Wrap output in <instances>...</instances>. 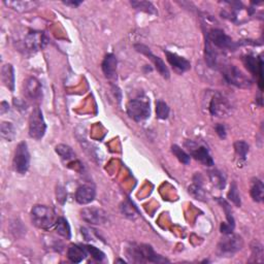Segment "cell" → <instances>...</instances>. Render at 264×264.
Here are the masks:
<instances>
[{
    "label": "cell",
    "instance_id": "obj_1",
    "mask_svg": "<svg viewBox=\"0 0 264 264\" xmlns=\"http://www.w3.org/2000/svg\"><path fill=\"white\" fill-rule=\"evenodd\" d=\"M128 257L134 262H152V263H165L170 262L161 255H158L149 245H135L132 244L128 249Z\"/></svg>",
    "mask_w": 264,
    "mask_h": 264
},
{
    "label": "cell",
    "instance_id": "obj_2",
    "mask_svg": "<svg viewBox=\"0 0 264 264\" xmlns=\"http://www.w3.org/2000/svg\"><path fill=\"white\" fill-rule=\"evenodd\" d=\"M31 220L37 228L49 230L56 225L58 219L51 207L46 205H34L31 209Z\"/></svg>",
    "mask_w": 264,
    "mask_h": 264
},
{
    "label": "cell",
    "instance_id": "obj_3",
    "mask_svg": "<svg viewBox=\"0 0 264 264\" xmlns=\"http://www.w3.org/2000/svg\"><path fill=\"white\" fill-rule=\"evenodd\" d=\"M127 114L135 122H143L150 117V99L147 96H139L127 103Z\"/></svg>",
    "mask_w": 264,
    "mask_h": 264
},
{
    "label": "cell",
    "instance_id": "obj_4",
    "mask_svg": "<svg viewBox=\"0 0 264 264\" xmlns=\"http://www.w3.org/2000/svg\"><path fill=\"white\" fill-rule=\"evenodd\" d=\"M222 72L225 81L237 88H249L252 85L251 80L235 65H223Z\"/></svg>",
    "mask_w": 264,
    "mask_h": 264
},
{
    "label": "cell",
    "instance_id": "obj_5",
    "mask_svg": "<svg viewBox=\"0 0 264 264\" xmlns=\"http://www.w3.org/2000/svg\"><path fill=\"white\" fill-rule=\"evenodd\" d=\"M47 131V124L41 110L36 107L33 109L29 117V135L32 139L39 141L45 136Z\"/></svg>",
    "mask_w": 264,
    "mask_h": 264
},
{
    "label": "cell",
    "instance_id": "obj_6",
    "mask_svg": "<svg viewBox=\"0 0 264 264\" xmlns=\"http://www.w3.org/2000/svg\"><path fill=\"white\" fill-rule=\"evenodd\" d=\"M210 45L215 47L217 50H222V51H226V50H231L235 51L236 47L238 46L236 43H235L234 40L231 39L230 36H228L223 30L221 29H212L209 30L206 33V38Z\"/></svg>",
    "mask_w": 264,
    "mask_h": 264
},
{
    "label": "cell",
    "instance_id": "obj_7",
    "mask_svg": "<svg viewBox=\"0 0 264 264\" xmlns=\"http://www.w3.org/2000/svg\"><path fill=\"white\" fill-rule=\"evenodd\" d=\"M242 246H244L242 238L237 235H234V232H231V234L224 235V236L221 238L218 245V251L220 255L229 257L240 251Z\"/></svg>",
    "mask_w": 264,
    "mask_h": 264
},
{
    "label": "cell",
    "instance_id": "obj_8",
    "mask_svg": "<svg viewBox=\"0 0 264 264\" xmlns=\"http://www.w3.org/2000/svg\"><path fill=\"white\" fill-rule=\"evenodd\" d=\"M48 43L46 34L41 31H30L22 40V50L25 53H32L38 52L39 50L44 49Z\"/></svg>",
    "mask_w": 264,
    "mask_h": 264
},
{
    "label": "cell",
    "instance_id": "obj_9",
    "mask_svg": "<svg viewBox=\"0 0 264 264\" xmlns=\"http://www.w3.org/2000/svg\"><path fill=\"white\" fill-rule=\"evenodd\" d=\"M209 113L214 117H226L231 113V104L223 94L220 92H215L208 105Z\"/></svg>",
    "mask_w": 264,
    "mask_h": 264
},
{
    "label": "cell",
    "instance_id": "obj_10",
    "mask_svg": "<svg viewBox=\"0 0 264 264\" xmlns=\"http://www.w3.org/2000/svg\"><path fill=\"white\" fill-rule=\"evenodd\" d=\"M14 168L18 174L24 175L27 173L30 166V153L28 150V146L25 142H21L15 151L14 156Z\"/></svg>",
    "mask_w": 264,
    "mask_h": 264
},
{
    "label": "cell",
    "instance_id": "obj_11",
    "mask_svg": "<svg viewBox=\"0 0 264 264\" xmlns=\"http://www.w3.org/2000/svg\"><path fill=\"white\" fill-rule=\"evenodd\" d=\"M185 147H187V150L189 151L190 155H191L197 161L202 162L203 164L206 166L214 165V160L212 156H210L209 151L206 147L199 145L193 141H187L185 143Z\"/></svg>",
    "mask_w": 264,
    "mask_h": 264
},
{
    "label": "cell",
    "instance_id": "obj_12",
    "mask_svg": "<svg viewBox=\"0 0 264 264\" xmlns=\"http://www.w3.org/2000/svg\"><path fill=\"white\" fill-rule=\"evenodd\" d=\"M82 219L92 225H102L107 223L108 214L98 207H85L81 210Z\"/></svg>",
    "mask_w": 264,
    "mask_h": 264
},
{
    "label": "cell",
    "instance_id": "obj_13",
    "mask_svg": "<svg viewBox=\"0 0 264 264\" xmlns=\"http://www.w3.org/2000/svg\"><path fill=\"white\" fill-rule=\"evenodd\" d=\"M135 50L139 52V53H142V54L146 55L147 58H149L153 63H154V65L156 67V69L158 70V72L160 73V75L164 78V79H170L171 75H170V70H168L167 66L165 65V63L163 62V60L160 58V57H158L156 55H154L152 51L147 48V46L145 45H141V44H137L134 46Z\"/></svg>",
    "mask_w": 264,
    "mask_h": 264
},
{
    "label": "cell",
    "instance_id": "obj_14",
    "mask_svg": "<svg viewBox=\"0 0 264 264\" xmlns=\"http://www.w3.org/2000/svg\"><path fill=\"white\" fill-rule=\"evenodd\" d=\"M242 61H244V64L247 67V69L252 73L254 77L259 78V83L258 86L259 89H263V61L262 58H255L252 55H247L244 58H242Z\"/></svg>",
    "mask_w": 264,
    "mask_h": 264
},
{
    "label": "cell",
    "instance_id": "obj_15",
    "mask_svg": "<svg viewBox=\"0 0 264 264\" xmlns=\"http://www.w3.org/2000/svg\"><path fill=\"white\" fill-rule=\"evenodd\" d=\"M25 96L32 101H40L43 98V88L36 78H28L24 82Z\"/></svg>",
    "mask_w": 264,
    "mask_h": 264
},
{
    "label": "cell",
    "instance_id": "obj_16",
    "mask_svg": "<svg viewBox=\"0 0 264 264\" xmlns=\"http://www.w3.org/2000/svg\"><path fill=\"white\" fill-rule=\"evenodd\" d=\"M164 53L166 55V59L168 63H170V64L173 66V68L176 70L177 72L182 73L191 68V63H190L186 58L178 56L175 54V53L168 52V51H164Z\"/></svg>",
    "mask_w": 264,
    "mask_h": 264
},
{
    "label": "cell",
    "instance_id": "obj_17",
    "mask_svg": "<svg viewBox=\"0 0 264 264\" xmlns=\"http://www.w3.org/2000/svg\"><path fill=\"white\" fill-rule=\"evenodd\" d=\"M117 65L118 60L114 54H108L102 61V71L104 77L109 80H115L117 78Z\"/></svg>",
    "mask_w": 264,
    "mask_h": 264
},
{
    "label": "cell",
    "instance_id": "obj_18",
    "mask_svg": "<svg viewBox=\"0 0 264 264\" xmlns=\"http://www.w3.org/2000/svg\"><path fill=\"white\" fill-rule=\"evenodd\" d=\"M96 192H95V188L91 185H83L78 188L76 192V200L80 205H89L91 204Z\"/></svg>",
    "mask_w": 264,
    "mask_h": 264
},
{
    "label": "cell",
    "instance_id": "obj_19",
    "mask_svg": "<svg viewBox=\"0 0 264 264\" xmlns=\"http://www.w3.org/2000/svg\"><path fill=\"white\" fill-rule=\"evenodd\" d=\"M221 55L219 50L210 45L209 41L205 39V62L206 64L214 69H218L220 67Z\"/></svg>",
    "mask_w": 264,
    "mask_h": 264
},
{
    "label": "cell",
    "instance_id": "obj_20",
    "mask_svg": "<svg viewBox=\"0 0 264 264\" xmlns=\"http://www.w3.org/2000/svg\"><path fill=\"white\" fill-rule=\"evenodd\" d=\"M88 252L85 246L71 245L67 250V257L73 263H80L88 256Z\"/></svg>",
    "mask_w": 264,
    "mask_h": 264
},
{
    "label": "cell",
    "instance_id": "obj_21",
    "mask_svg": "<svg viewBox=\"0 0 264 264\" xmlns=\"http://www.w3.org/2000/svg\"><path fill=\"white\" fill-rule=\"evenodd\" d=\"M1 80L4 86L12 92L15 91V70L12 64H5L1 70Z\"/></svg>",
    "mask_w": 264,
    "mask_h": 264
},
{
    "label": "cell",
    "instance_id": "obj_22",
    "mask_svg": "<svg viewBox=\"0 0 264 264\" xmlns=\"http://www.w3.org/2000/svg\"><path fill=\"white\" fill-rule=\"evenodd\" d=\"M3 2L5 5L17 10L19 13L30 12V10L36 8L39 4L37 1H6V0H4Z\"/></svg>",
    "mask_w": 264,
    "mask_h": 264
},
{
    "label": "cell",
    "instance_id": "obj_23",
    "mask_svg": "<svg viewBox=\"0 0 264 264\" xmlns=\"http://www.w3.org/2000/svg\"><path fill=\"white\" fill-rule=\"evenodd\" d=\"M251 197L256 203H261L264 198V186L261 179L254 178L251 185Z\"/></svg>",
    "mask_w": 264,
    "mask_h": 264
},
{
    "label": "cell",
    "instance_id": "obj_24",
    "mask_svg": "<svg viewBox=\"0 0 264 264\" xmlns=\"http://www.w3.org/2000/svg\"><path fill=\"white\" fill-rule=\"evenodd\" d=\"M55 227H56L57 234L59 235L65 237L67 239H69L71 237V229H70L69 223L65 218H63V217L58 218Z\"/></svg>",
    "mask_w": 264,
    "mask_h": 264
},
{
    "label": "cell",
    "instance_id": "obj_25",
    "mask_svg": "<svg viewBox=\"0 0 264 264\" xmlns=\"http://www.w3.org/2000/svg\"><path fill=\"white\" fill-rule=\"evenodd\" d=\"M1 137L6 142H13L16 137V129L14 125L9 122H2L0 126Z\"/></svg>",
    "mask_w": 264,
    "mask_h": 264
},
{
    "label": "cell",
    "instance_id": "obj_26",
    "mask_svg": "<svg viewBox=\"0 0 264 264\" xmlns=\"http://www.w3.org/2000/svg\"><path fill=\"white\" fill-rule=\"evenodd\" d=\"M56 153L65 161H71L76 159V154L69 146L58 145L56 147Z\"/></svg>",
    "mask_w": 264,
    "mask_h": 264
},
{
    "label": "cell",
    "instance_id": "obj_27",
    "mask_svg": "<svg viewBox=\"0 0 264 264\" xmlns=\"http://www.w3.org/2000/svg\"><path fill=\"white\" fill-rule=\"evenodd\" d=\"M130 3L137 10H142V12H145L147 14H151V15L157 14L156 7L150 1H131Z\"/></svg>",
    "mask_w": 264,
    "mask_h": 264
},
{
    "label": "cell",
    "instance_id": "obj_28",
    "mask_svg": "<svg viewBox=\"0 0 264 264\" xmlns=\"http://www.w3.org/2000/svg\"><path fill=\"white\" fill-rule=\"evenodd\" d=\"M218 203L221 205L222 208L224 209L225 212V215H226V219H227V222L226 223H228L230 226L235 227V218H234V213H232V209H231V206L230 205L226 202L225 199L223 198H218Z\"/></svg>",
    "mask_w": 264,
    "mask_h": 264
},
{
    "label": "cell",
    "instance_id": "obj_29",
    "mask_svg": "<svg viewBox=\"0 0 264 264\" xmlns=\"http://www.w3.org/2000/svg\"><path fill=\"white\" fill-rule=\"evenodd\" d=\"M156 115L157 118L160 120H165L170 116V108H168L167 103L162 100H158L156 102Z\"/></svg>",
    "mask_w": 264,
    "mask_h": 264
},
{
    "label": "cell",
    "instance_id": "obj_30",
    "mask_svg": "<svg viewBox=\"0 0 264 264\" xmlns=\"http://www.w3.org/2000/svg\"><path fill=\"white\" fill-rule=\"evenodd\" d=\"M172 152L181 163L186 164V165L190 163V155L187 154L181 147H178L177 145H174L172 147Z\"/></svg>",
    "mask_w": 264,
    "mask_h": 264
},
{
    "label": "cell",
    "instance_id": "obj_31",
    "mask_svg": "<svg viewBox=\"0 0 264 264\" xmlns=\"http://www.w3.org/2000/svg\"><path fill=\"white\" fill-rule=\"evenodd\" d=\"M189 193L191 194L195 199L202 200V202H205L206 194L205 192V190L202 188V185L199 184H193L192 186L189 187Z\"/></svg>",
    "mask_w": 264,
    "mask_h": 264
},
{
    "label": "cell",
    "instance_id": "obj_32",
    "mask_svg": "<svg viewBox=\"0 0 264 264\" xmlns=\"http://www.w3.org/2000/svg\"><path fill=\"white\" fill-rule=\"evenodd\" d=\"M209 178L210 181H212V183L219 189H224L225 187V177L223 176V175H222L220 172L218 171H213L209 173Z\"/></svg>",
    "mask_w": 264,
    "mask_h": 264
},
{
    "label": "cell",
    "instance_id": "obj_33",
    "mask_svg": "<svg viewBox=\"0 0 264 264\" xmlns=\"http://www.w3.org/2000/svg\"><path fill=\"white\" fill-rule=\"evenodd\" d=\"M235 150L239 159L246 160V157L249 153V145L244 141H238L235 144Z\"/></svg>",
    "mask_w": 264,
    "mask_h": 264
},
{
    "label": "cell",
    "instance_id": "obj_34",
    "mask_svg": "<svg viewBox=\"0 0 264 264\" xmlns=\"http://www.w3.org/2000/svg\"><path fill=\"white\" fill-rule=\"evenodd\" d=\"M228 199L230 202L234 204L236 206H240L241 203H240V196L238 193V189L235 183H232L230 186V190L228 192Z\"/></svg>",
    "mask_w": 264,
    "mask_h": 264
},
{
    "label": "cell",
    "instance_id": "obj_35",
    "mask_svg": "<svg viewBox=\"0 0 264 264\" xmlns=\"http://www.w3.org/2000/svg\"><path fill=\"white\" fill-rule=\"evenodd\" d=\"M85 247H86V249H87L88 254L91 255L95 260H97V261H102V260L104 259V257H105L104 253H103L102 251H100L99 249L95 248V247H93V246H90V245L85 246Z\"/></svg>",
    "mask_w": 264,
    "mask_h": 264
},
{
    "label": "cell",
    "instance_id": "obj_36",
    "mask_svg": "<svg viewBox=\"0 0 264 264\" xmlns=\"http://www.w3.org/2000/svg\"><path fill=\"white\" fill-rule=\"evenodd\" d=\"M66 191L64 190V188L61 187V186H58L57 188V200L60 203V204H64L65 200H66Z\"/></svg>",
    "mask_w": 264,
    "mask_h": 264
},
{
    "label": "cell",
    "instance_id": "obj_37",
    "mask_svg": "<svg viewBox=\"0 0 264 264\" xmlns=\"http://www.w3.org/2000/svg\"><path fill=\"white\" fill-rule=\"evenodd\" d=\"M216 132L219 135L220 139H222V140H224L226 137V128L223 124L216 125Z\"/></svg>",
    "mask_w": 264,
    "mask_h": 264
},
{
    "label": "cell",
    "instance_id": "obj_38",
    "mask_svg": "<svg viewBox=\"0 0 264 264\" xmlns=\"http://www.w3.org/2000/svg\"><path fill=\"white\" fill-rule=\"evenodd\" d=\"M234 229L235 227L230 226L228 223H226V222H224V223L221 224V227H220V230L223 235H228V234H231V232H234Z\"/></svg>",
    "mask_w": 264,
    "mask_h": 264
},
{
    "label": "cell",
    "instance_id": "obj_39",
    "mask_svg": "<svg viewBox=\"0 0 264 264\" xmlns=\"http://www.w3.org/2000/svg\"><path fill=\"white\" fill-rule=\"evenodd\" d=\"M65 4H67V5H72V6H79L81 3H82V1H65L64 2Z\"/></svg>",
    "mask_w": 264,
    "mask_h": 264
}]
</instances>
